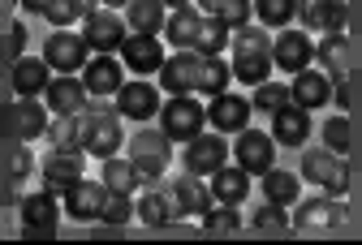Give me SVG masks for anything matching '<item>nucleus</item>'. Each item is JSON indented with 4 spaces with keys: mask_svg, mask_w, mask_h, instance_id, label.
<instances>
[{
    "mask_svg": "<svg viewBox=\"0 0 362 245\" xmlns=\"http://www.w3.org/2000/svg\"><path fill=\"white\" fill-rule=\"evenodd\" d=\"M160 5H173V9H181V5H190V0H160Z\"/></svg>",
    "mask_w": 362,
    "mask_h": 245,
    "instance_id": "8fccbe9b",
    "label": "nucleus"
},
{
    "mask_svg": "<svg viewBox=\"0 0 362 245\" xmlns=\"http://www.w3.org/2000/svg\"><path fill=\"white\" fill-rule=\"evenodd\" d=\"M164 5L160 0H129L125 5V26L134 30V35H160L164 30Z\"/></svg>",
    "mask_w": 362,
    "mask_h": 245,
    "instance_id": "c756f323",
    "label": "nucleus"
},
{
    "mask_svg": "<svg viewBox=\"0 0 362 245\" xmlns=\"http://www.w3.org/2000/svg\"><path fill=\"white\" fill-rule=\"evenodd\" d=\"M39 133H48V104L39 100H18L13 104V138L18 142H30Z\"/></svg>",
    "mask_w": 362,
    "mask_h": 245,
    "instance_id": "c85d7f7f",
    "label": "nucleus"
},
{
    "mask_svg": "<svg viewBox=\"0 0 362 245\" xmlns=\"http://www.w3.org/2000/svg\"><path fill=\"white\" fill-rule=\"evenodd\" d=\"M121 121L117 112H78V146L82 155H95V160H108L121 151Z\"/></svg>",
    "mask_w": 362,
    "mask_h": 245,
    "instance_id": "f03ea898",
    "label": "nucleus"
},
{
    "mask_svg": "<svg viewBox=\"0 0 362 245\" xmlns=\"http://www.w3.org/2000/svg\"><path fill=\"white\" fill-rule=\"evenodd\" d=\"M86 13H90V0H48V5H43V18H48L57 30H69Z\"/></svg>",
    "mask_w": 362,
    "mask_h": 245,
    "instance_id": "e433bc0d",
    "label": "nucleus"
},
{
    "mask_svg": "<svg viewBox=\"0 0 362 245\" xmlns=\"http://www.w3.org/2000/svg\"><path fill=\"white\" fill-rule=\"evenodd\" d=\"M345 26H362V0H354V5H349V22Z\"/></svg>",
    "mask_w": 362,
    "mask_h": 245,
    "instance_id": "de8ad7c7",
    "label": "nucleus"
},
{
    "mask_svg": "<svg viewBox=\"0 0 362 245\" xmlns=\"http://www.w3.org/2000/svg\"><path fill=\"white\" fill-rule=\"evenodd\" d=\"M129 160H134V168H139L143 185H156V181L168 172V133H164V129H160V133L143 129L139 138H134Z\"/></svg>",
    "mask_w": 362,
    "mask_h": 245,
    "instance_id": "0eeeda50",
    "label": "nucleus"
},
{
    "mask_svg": "<svg viewBox=\"0 0 362 245\" xmlns=\"http://www.w3.org/2000/svg\"><path fill=\"white\" fill-rule=\"evenodd\" d=\"M199 30H203V13H199L194 5L173 9L168 22H164V35H168L173 47H194V43H199Z\"/></svg>",
    "mask_w": 362,
    "mask_h": 245,
    "instance_id": "cd10ccee",
    "label": "nucleus"
},
{
    "mask_svg": "<svg viewBox=\"0 0 362 245\" xmlns=\"http://www.w3.org/2000/svg\"><path fill=\"white\" fill-rule=\"evenodd\" d=\"M289 95H293V104L298 108H324L328 100H332V78L324 73V69H302V73H293V82H289Z\"/></svg>",
    "mask_w": 362,
    "mask_h": 245,
    "instance_id": "5701e85b",
    "label": "nucleus"
},
{
    "mask_svg": "<svg viewBox=\"0 0 362 245\" xmlns=\"http://www.w3.org/2000/svg\"><path fill=\"white\" fill-rule=\"evenodd\" d=\"M199 5H203V13L220 18L229 30H238L255 18V0H199Z\"/></svg>",
    "mask_w": 362,
    "mask_h": 245,
    "instance_id": "72a5a7b5",
    "label": "nucleus"
},
{
    "mask_svg": "<svg viewBox=\"0 0 362 245\" xmlns=\"http://www.w3.org/2000/svg\"><path fill=\"white\" fill-rule=\"evenodd\" d=\"M246 193H250V172L242 164H220L211 172V198L216 203H246Z\"/></svg>",
    "mask_w": 362,
    "mask_h": 245,
    "instance_id": "393cba45",
    "label": "nucleus"
},
{
    "mask_svg": "<svg viewBox=\"0 0 362 245\" xmlns=\"http://www.w3.org/2000/svg\"><path fill=\"white\" fill-rule=\"evenodd\" d=\"M18 5H22L26 13H43V5H48V0H18Z\"/></svg>",
    "mask_w": 362,
    "mask_h": 245,
    "instance_id": "09e8293b",
    "label": "nucleus"
},
{
    "mask_svg": "<svg viewBox=\"0 0 362 245\" xmlns=\"http://www.w3.org/2000/svg\"><path fill=\"white\" fill-rule=\"evenodd\" d=\"M22 39H26V30H22V26H13V30H9V47H13V56H22Z\"/></svg>",
    "mask_w": 362,
    "mask_h": 245,
    "instance_id": "49530a36",
    "label": "nucleus"
},
{
    "mask_svg": "<svg viewBox=\"0 0 362 245\" xmlns=\"http://www.w3.org/2000/svg\"><path fill=\"white\" fill-rule=\"evenodd\" d=\"M341 220H345V207H341V198H306L302 207H298V228H341Z\"/></svg>",
    "mask_w": 362,
    "mask_h": 245,
    "instance_id": "a878e982",
    "label": "nucleus"
},
{
    "mask_svg": "<svg viewBox=\"0 0 362 245\" xmlns=\"http://www.w3.org/2000/svg\"><path fill=\"white\" fill-rule=\"evenodd\" d=\"M207 125V108L194 95H168V104H160V129L168 133V142H190L194 133H203Z\"/></svg>",
    "mask_w": 362,
    "mask_h": 245,
    "instance_id": "7ed1b4c3",
    "label": "nucleus"
},
{
    "mask_svg": "<svg viewBox=\"0 0 362 245\" xmlns=\"http://www.w3.org/2000/svg\"><path fill=\"white\" fill-rule=\"evenodd\" d=\"M203 228H207V232H238V228H242V215H238L233 203H220V207H211V211L203 215Z\"/></svg>",
    "mask_w": 362,
    "mask_h": 245,
    "instance_id": "a19ab883",
    "label": "nucleus"
},
{
    "mask_svg": "<svg viewBox=\"0 0 362 245\" xmlns=\"http://www.w3.org/2000/svg\"><path fill=\"white\" fill-rule=\"evenodd\" d=\"M255 18H259L263 26L285 30V26L298 18V0H255Z\"/></svg>",
    "mask_w": 362,
    "mask_h": 245,
    "instance_id": "4c0bfd02",
    "label": "nucleus"
},
{
    "mask_svg": "<svg viewBox=\"0 0 362 245\" xmlns=\"http://www.w3.org/2000/svg\"><path fill=\"white\" fill-rule=\"evenodd\" d=\"M134 215H139L143 224H151V228H164V224H173L181 215V207H177V198L168 189H147L139 198V207H134Z\"/></svg>",
    "mask_w": 362,
    "mask_h": 245,
    "instance_id": "bb28decb",
    "label": "nucleus"
},
{
    "mask_svg": "<svg viewBox=\"0 0 362 245\" xmlns=\"http://www.w3.org/2000/svg\"><path fill=\"white\" fill-rule=\"evenodd\" d=\"M100 181H104L112 193H134V189L143 185V177H139V168H134V160H121V155H108V160H104Z\"/></svg>",
    "mask_w": 362,
    "mask_h": 245,
    "instance_id": "473e14b6",
    "label": "nucleus"
},
{
    "mask_svg": "<svg viewBox=\"0 0 362 245\" xmlns=\"http://www.w3.org/2000/svg\"><path fill=\"white\" fill-rule=\"evenodd\" d=\"M298 193H302V177H298V172H285V168H276V164L263 172V198H267V203L289 207V203H298Z\"/></svg>",
    "mask_w": 362,
    "mask_h": 245,
    "instance_id": "7c9ffc66",
    "label": "nucleus"
},
{
    "mask_svg": "<svg viewBox=\"0 0 362 245\" xmlns=\"http://www.w3.org/2000/svg\"><path fill=\"white\" fill-rule=\"evenodd\" d=\"M233 155H238V164H242L246 172L263 177V172L272 168V160H276V138L246 125V129L238 133V142H233Z\"/></svg>",
    "mask_w": 362,
    "mask_h": 245,
    "instance_id": "9b49d317",
    "label": "nucleus"
},
{
    "mask_svg": "<svg viewBox=\"0 0 362 245\" xmlns=\"http://www.w3.org/2000/svg\"><path fill=\"white\" fill-rule=\"evenodd\" d=\"M272 138L281 146H302L310 138V112L298 104H285L281 112H272Z\"/></svg>",
    "mask_w": 362,
    "mask_h": 245,
    "instance_id": "b1692460",
    "label": "nucleus"
},
{
    "mask_svg": "<svg viewBox=\"0 0 362 245\" xmlns=\"http://www.w3.org/2000/svg\"><path fill=\"white\" fill-rule=\"evenodd\" d=\"M250 112H255L250 100L224 90V95H211V104H207V125H211L216 133H242V129L250 125Z\"/></svg>",
    "mask_w": 362,
    "mask_h": 245,
    "instance_id": "f8f14e48",
    "label": "nucleus"
},
{
    "mask_svg": "<svg viewBox=\"0 0 362 245\" xmlns=\"http://www.w3.org/2000/svg\"><path fill=\"white\" fill-rule=\"evenodd\" d=\"M82 86H86V95H117L125 86V65L112 52H95L82 65Z\"/></svg>",
    "mask_w": 362,
    "mask_h": 245,
    "instance_id": "2eb2a0df",
    "label": "nucleus"
},
{
    "mask_svg": "<svg viewBox=\"0 0 362 245\" xmlns=\"http://www.w3.org/2000/svg\"><path fill=\"white\" fill-rule=\"evenodd\" d=\"M100 5H108V9H117V5H129V0H100Z\"/></svg>",
    "mask_w": 362,
    "mask_h": 245,
    "instance_id": "3c124183",
    "label": "nucleus"
},
{
    "mask_svg": "<svg viewBox=\"0 0 362 245\" xmlns=\"http://www.w3.org/2000/svg\"><path fill=\"white\" fill-rule=\"evenodd\" d=\"M315 61L324 65V73L332 82L345 78V30H328L320 43H315Z\"/></svg>",
    "mask_w": 362,
    "mask_h": 245,
    "instance_id": "2f4dec72",
    "label": "nucleus"
},
{
    "mask_svg": "<svg viewBox=\"0 0 362 245\" xmlns=\"http://www.w3.org/2000/svg\"><path fill=\"white\" fill-rule=\"evenodd\" d=\"M121 65L129 73H160V65H164V43L156 35H134L129 30L121 39Z\"/></svg>",
    "mask_w": 362,
    "mask_h": 245,
    "instance_id": "4468645a",
    "label": "nucleus"
},
{
    "mask_svg": "<svg viewBox=\"0 0 362 245\" xmlns=\"http://www.w3.org/2000/svg\"><path fill=\"white\" fill-rule=\"evenodd\" d=\"M117 116H129V121H151L160 116V90L143 78H134L117 90Z\"/></svg>",
    "mask_w": 362,
    "mask_h": 245,
    "instance_id": "f3484780",
    "label": "nucleus"
},
{
    "mask_svg": "<svg viewBox=\"0 0 362 245\" xmlns=\"http://www.w3.org/2000/svg\"><path fill=\"white\" fill-rule=\"evenodd\" d=\"M302 177L315 181V185H324L332 198H345V189H349V172H345V155L328 151V146H315V151L302 155Z\"/></svg>",
    "mask_w": 362,
    "mask_h": 245,
    "instance_id": "20e7f679",
    "label": "nucleus"
},
{
    "mask_svg": "<svg viewBox=\"0 0 362 245\" xmlns=\"http://www.w3.org/2000/svg\"><path fill=\"white\" fill-rule=\"evenodd\" d=\"M220 164H229V142H224V133H194L186 142V172L194 177H211Z\"/></svg>",
    "mask_w": 362,
    "mask_h": 245,
    "instance_id": "9d476101",
    "label": "nucleus"
},
{
    "mask_svg": "<svg viewBox=\"0 0 362 245\" xmlns=\"http://www.w3.org/2000/svg\"><path fill=\"white\" fill-rule=\"evenodd\" d=\"M129 215H134V193H112V189H108V198H104V211H100V220L117 228V224H125Z\"/></svg>",
    "mask_w": 362,
    "mask_h": 245,
    "instance_id": "79ce46f5",
    "label": "nucleus"
},
{
    "mask_svg": "<svg viewBox=\"0 0 362 245\" xmlns=\"http://www.w3.org/2000/svg\"><path fill=\"white\" fill-rule=\"evenodd\" d=\"M229 39H233L229 26H224L220 18H211V13H203V30H199L194 52H203V56H224V52H229Z\"/></svg>",
    "mask_w": 362,
    "mask_h": 245,
    "instance_id": "f704fd0d",
    "label": "nucleus"
},
{
    "mask_svg": "<svg viewBox=\"0 0 362 245\" xmlns=\"http://www.w3.org/2000/svg\"><path fill=\"white\" fill-rule=\"evenodd\" d=\"M48 142H52V151H82L78 146V116L48 121Z\"/></svg>",
    "mask_w": 362,
    "mask_h": 245,
    "instance_id": "ea45409f",
    "label": "nucleus"
},
{
    "mask_svg": "<svg viewBox=\"0 0 362 245\" xmlns=\"http://www.w3.org/2000/svg\"><path fill=\"white\" fill-rule=\"evenodd\" d=\"M9 82L18 90V100H39V95L48 90V82H52V65L43 61V56H18Z\"/></svg>",
    "mask_w": 362,
    "mask_h": 245,
    "instance_id": "4be33fe9",
    "label": "nucleus"
},
{
    "mask_svg": "<svg viewBox=\"0 0 362 245\" xmlns=\"http://www.w3.org/2000/svg\"><path fill=\"white\" fill-rule=\"evenodd\" d=\"M298 18L306 30H345L349 22V0H298Z\"/></svg>",
    "mask_w": 362,
    "mask_h": 245,
    "instance_id": "6ab92c4d",
    "label": "nucleus"
},
{
    "mask_svg": "<svg viewBox=\"0 0 362 245\" xmlns=\"http://www.w3.org/2000/svg\"><path fill=\"white\" fill-rule=\"evenodd\" d=\"M349 116L341 112V116H328V125H324V142H328V151H337V155H345L349 151Z\"/></svg>",
    "mask_w": 362,
    "mask_h": 245,
    "instance_id": "37998d69",
    "label": "nucleus"
},
{
    "mask_svg": "<svg viewBox=\"0 0 362 245\" xmlns=\"http://www.w3.org/2000/svg\"><path fill=\"white\" fill-rule=\"evenodd\" d=\"M61 220V203L52 189H39V193H22V228L26 232H52Z\"/></svg>",
    "mask_w": 362,
    "mask_h": 245,
    "instance_id": "412c9836",
    "label": "nucleus"
},
{
    "mask_svg": "<svg viewBox=\"0 0 362 245\" xmlns=\"http://www.w3.org/2000/svg\"><path fill=\"white\" fill-rule=\"evenodd\" d=\"M43 61H48L57 73H82V65L90 61V47L74 30H52V39L43 43Z\"/></svg>",
    "mask_w": 362,
    "mask_h": 245,
    "instance_id": "1a4fd4ad",
    "label": "nucleus"
},
{
    "mask_svg": "<svg viewBox=\"0 0 362 245\" xmlns=\"http://www.w3.org/2000/svg\"><path fill=\"white\" fill-rule=\"evenodd\" d=\"M0 138H13V108L0 104Z\"/></svg>",
    "mask_w": 362,
    "mask_h": 245,
    "instance_id": "a18cd8bd",
    "label": "nucleus"
},
{
    "mask_svg": "<svg viewBox=\"0 0 362 245\" xmlns=\"http://www.w3.org/2000/svg\"><path fill=\"white\" fill-rule=\"evenodd\" d=\"M43 104H48V112H57V116H78V112H86V86H82V78L57 73V78L48 82V90H43Z\"/></svg>",
    "mask_w": 362,
    "mask_h": 245,
    "instance_id": "a211bd4d",
    "label": "nucleus"
},
{
    "mask_svg": "<svg viewBox=\"0 0 362 245\" xmlns=\"http://www.w3.org/2000/svg\"><path fill=\"white\" fill-rule=\"evenodd\" d=\"M310 61H315V39L306 30L285 26L276 39H272V65H276V69L302 73V69H310Z\"/></svg>",
    "mask_w": 362,
    "mask_h": 245,
    "instance_id": "6e6552de",
    "label": "nucleus"
},
{
    "mask_svg": "<svg viewBox=\"0 0 362 245\" xmlns=\"http://www.w3.org/2000/svg\"><path fill=\"white\" fill-rule=\"evenodd\" d=\"M39 172H43V189H52L57 198L82 181V151H48L39 160Z\"/></svg>",
    "mask_w": 362,
    "mask_h": 245,
    "instance_id": "dca6fc26",
    "label": "nucleus"
},
{
    "mask_svg": "<svg viewBox=\"0 0 362 245\" xmlns=\"http://www.w3.org/2000/svg\"><path fill=\"white\" fill-rule=\"evenodd\" d=\"M259 232H285L289 228V215L281 211V203H267V207H259L255 211V220H250Z\"/></svg>",
    "mask_w": 362,
    "mask_h": 245,
    "instance_id": "c03bdc74",
    "label": "nucleus"
},
{
    "mask_svg": "<svg viewBox=\"0 0 362 245\" xmlns=\"http://www.w3.org/2000/svg\"><path fill=\"white\" fill-rule=\"evenodd\" d=\"M168 193L177 198L181 215H199V220H203V215L216 207V198H211V185H203V177H194V172H186V177H173Z\"/></svg>",
    "mask_w": 362,
    "mask_h": 245,
    "instance_id": "aec40b11",
    "label": "nucleus"
},
{
    "mask_svg": "<svg viewBox=\"0 0 362 245\" xmlns=\"http://www.w3.org/2000/svg\"><path fill=\"white\" fill-rule=\"evenodd\" d=\"M203 52L194 47H181L177 56H164L160 65V90L168 95H199V78H203Z\"/></svg>",
    "mask_w": 362,
    "mask_h": 245,
    "instance_id": "39448f33",
    "label": "nucleus"
},
{
    "mask_svg": "<svg viewBox=\"0 0 362 245\" xmlns=\"http://www.w3.org/2000/svg\"><path fill=\"white\" fill-rule=\"evenodd\" d=\"M250 104H255V108H263V112H281L285 104H293V95H289V86H285V82H272V78H267V82H259V86H255V100H250Z\"/></svg>",
    "mask_w": 362,
    "mask_h": 245,
    "instance_id": "58836bf2",
    "label": "nucleus"
},
{
    "mask_svg": "<svg viewBox=\"0 0 362 245\" xmlns=\"http://www.w3.org/2000/svg\"><path fill=\"white\" fill-rule=\"evenodd\" d=\"M61 207H65V215L69 220H82V224H90V220H100V211H104V198H108V185L104 181H78V185H69L65 193H61Z\"/></svg>",
    "mask_w": 362,
    "mask_h": 245,
    "instance_id": "ddd939ff",
    "label": "nucleus"
},
{
    "mask_svg": "<svg viewBox=\"0 0 362 245\" xmlns=\"http://www.w3.org/2000/svg\"><path fill=\"white\" fill-rule=\"evenodd\" d=\"M229 47H233V61L229 65H233L238 82H246V86L267 82V73H272V35H267V26H255V22L238 26L233 39H229Z\"/></svg>",
    "mask_w": 362,
    "mask_h": 245,
    "instance_id": "f257e3e1",
    "label": "nucleus"
},
{
    "mask_svg": "<svg viewBox=\"0 0 362 245\" xmlns=\"http://www.w3.org/2000/svg\"><path fill=\"white\" fill-rule=\"evenodd\" d=\"M229 78H233V65L224 61V56H207L203 61V78H199V95H224L229 90Z\"/></svg>",
    "mask_w": 362,
    "mask_h": 245,
    "instance_id": "c9c22d12",
    "label": "nucleus"
},
{
    "mask_svg": "<svg viewBox=\"0 0 362 245\" xmlns=\"http://www.w3.org/2000/svg\"><path fill=\"white\" fill-rule=\"evenodd\" d=\"M125 35H129V26L117 9H90L82 18V39H86L90 52H121Z\"/></svg>",
    "mask_w": 362,
    "mask_h": 245,
    "instance_id": "423d86ee",
    "label": "nucleus"
}]
</instances>
